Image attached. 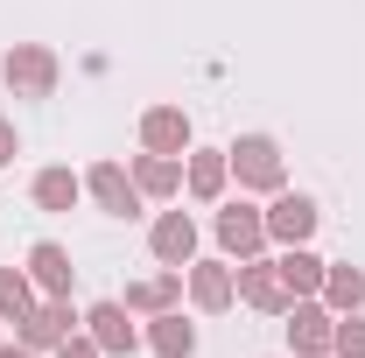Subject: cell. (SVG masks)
Returning a JSON list of instances; mask_svg holds the SVG:
<instances>
[{
  "label": "cell",
  "instance_id": "6da1fadb",
  "mask_svg": "<svg viewBox=\"0 0 365 358\" xmlns=\"http://www.w3.org/2000/svg\"><path fill=\"white\" fill-rule=\"evenodd\" d=\"M0 78H7L14 98H49V91H56V56H49L43 43H14L7 63H0Z\"/></svg>",
  "mask_w": 365,
  "mask_h": 358
},
{
  "label": "cell",
  "instance_id": "7a4b0ae2",
  "mask_svg": "<svg viewBox=\"0 0 365 358\" xmlns=\"http://www.w3.org/2000/svg\"><path fill=\"white\" fill-rule=\"evenodd\" d=\"M225 162H232V176L246 183V190H281V148H274L267 134L232 140V148H225Z\"/></svg>",
  "mask_w": 365,
  "mask_h": 358
},
{
  "label": "cell",
  "instance_id": "3957f363",
  "mask_svg": "<svg viewBox=\"0 0 365 358\" xmlns=\"http://www.w3.org/2000/svg\"><path fill=\"white\" fill-rule=\"evenodd\" d=\"M330 337H337V316L323 310V302H288V344L295 358H330Z\"/></svg>",
  "mask_w": 365,
  "mask_h": 358
},
{
  "label": "cell",
  "instance_id": "277c9868",
  "mask_svg": "<svg viewBox=\"0 0 365 358\" xmlns=\"http://www.w3.org/2000/svg\"><path fill=\"white\" fill-rule=\"evenodd\" d=\"M218 246H225L232 260H253V253L267 246V211H253V204H225V211H218Z\"/></svg>",
  "mask_w": 365,
  "mask_h": 358
},
{
  "label": "cell",
  "instance_id": "5b68a950",
  "mask_svg": "<svg viewBox=\"0 0 365 358\" xmlns=\"http://www.w3.org/2000/svg\"><path fill=\"white\" fill-rule=\"evenodd\" d=\"M71 323H78V316H71V295H49V302H36V310L21 316V344H29V352H56V344L71 337Z\"/></svg>",
  "mask_w": 365,
  "mask_h": 358
},
{
  "label": "cell",
  "instance_id": "8992f818",
  "mask_svg": "<svg viewBox=\"0 0 365 358\" xmlns=\"http://www.w3.org/2000/svg\"><path fill=\"white\" fill-rule=\"evenodd\" d=\"M232 281H239V302H253V310H267V316H281L295 302V295L281 288V267H274V260H239Z\"/></svg>",
  "mask_w": 365,
  "mask_h": 358
},
{
  "label": "cell",
  "instance_id": "52a82bcc",
  "mask_svg": "<svg viewBox=\"0 0 365 358\" xmlns=\"http://www.w3.org/2000/svg\"><path fill=\"white\" fill-rule=\"evenodd\" d=\"M85 190L106 204V211H113V218H134V211H140V183L127 176L120 162H98V169L85 176Z\"/></svg>",
  "mask_w": 365,
  "mask_h": 358
},
{
  "label": "cell",
  "instance_id": "ba28073f",
  "mask_svg": "<svg viewBox=\"0 0 365 358\" xmlns=\"http://www.w3.org/2000/svg\"><path fill=\"white\" fill-rule=\"evenodd\" d=\"M148 246H155V260L190 267V260H197V225H190V211H162L155 232H148Z\"/></svg>",
  "mask_w": 365,
  "mask_h": 358
},
{
  "label": "cell",
  "instance_id": "9c48e42d",
  "mask_svg": "<svg viewBox=\"0 0 365 358\" xmlns=\"http://www.w3.org/2000/svg\"><path fill=\"white\" fill-rule=\"evenodd\" d=\"M140 148H148V155H182V148H190L182 106H148V113H140Z\"/></svg>",
  "mask_w": 365,
  "mask_h": 358
},
{
  "label": "cell",
  "instance_id": "30bf717a",
  "mask_svg": "<svg viewBox=\"0 0 365 358\" xmlns=\"http://www.w3.org/2000/svg\"><path fill=\"white\" fill-rule=\"evenodd\" d=\"M309 232H317V204H309V197H295V190H281V197H274V211H267V239L302 246Z\"/></svg>",
  "mask_w": 365,
  "mask_h": 358
},
{
  "label": "cell",
  "instance_id": "8fae6325",
  "mask_svg": "<svg viewBox=\"0 0 365 358\" xmlns=\"http://www.w3.org/2000/svg\"><path fill=\"white\" fill-rule=\"evenodd\" d=\"M232 295H239V281H232L225 260H190V302L197 310H225Z\"/></svg>",
  "mask_w": 365,
  "mask_h": 358
},
{
  "label": "cell",
  "instance_id": "7c38bea8",
  "mask_svg": "<svg viewBox=\"0 0 365 358\" xmlns=\"http://www.w3.org/2000/svg\"><path fill=\"white\" fill-rule=\"evenodd\" d=\"M85 323H91V344H98V352H134L140 344V330L127 323V302H98Z\"/></svg>",
  "mask_w": 365,
  "mask_h": 358
},
{
  "label": "cell",
  "instance_id": "4fadbf2b",
  "mask_svg": "<svg viewBox=\"0 0 365 358\" xmlns=\"http://www.w3.org/2000/svg\"><path fill=\"white\" fill-rule=\"evenodd\" d=\"M274 267H281V288H288V295L302 302V295H317V288H323V267H330V260H317L309 246H288V253H281Z\"/></svg>",
  "mask_w": 365,
  "mask_h": 358
},
{
  "label": "cell",
  "instance_id": "5bb4252c",
  "mask_svg": "<svg viewBox=\"0 0 365 358\" xmlns=\"http://www.w3.org/2000/svg\"><path fill=\"white\" fill-rule=\"evenodd\" d=\"M29 281H36L43 295H71V253H63L56 239H43V246L29 253Z\"/></svg>",
  "mask_w": 365,
  "mask_h": 358
},
{
  "label": "cell",
  "instance_id": "9a60e30c",
  "mask_svg": "<svg viewBox=\"0 0 365 358\" xmlns=\"http://www.w3.org/2000/svg\"><path fill=\"white\" fill-rule=\"evenodd\" d=\"M148 344H155L162 358H190V352H197V330H190L176 310H162L155 323H148Z\"/></svg>",
  "mask_w": 365,
  "mask_h": 358
},
{
  "label": "cell",
  "instance_id": "2e32d148",
  "mask_svg": "<svg viewBox=\"0 0 365 358\" xmlns=\"http://www.w3.org/2000/svg\"><path fill=\"white\" fill-rule=\"evenodd\" d=\"M176 295H182V267H176V274H155V281H134V288H127V310L162 316L169 302H176Z\"/></svg>",
  "mask_w": 365,
  "mask_h": 358
},
{
  "label": "cell",
  "instance_id": "e0dca14e",
  "mask_svg": "<svg viewBox=\"0 0 365 358\" xmlns=\"http://www.w3.org/2000/svg\"><path fill=\"white\" fill-rule=\"evenodd\" d=\"M134 183H140V197H169V190L182 183V162H176V155H140Z\"/></svg>",
  "mask_w": 365,
  "mask_h": 358
},
{
  "label": "cell",
  "instance_id": "ac0fdd59",
  "mask_svg": "<svg viewBox=\"0 0 365 358\" xmlns=\"http://www.w3.org/2000/svg\"><path fill=\"white\" fill-rule=\"evenodd\" d=\"M225 176H232V162H225V155H190V197L218 204V197H225Z\"/></svg>",
  "mask_w": 365,
  "mask_h": 358
},
{
  "label": "cell",
  "instance_id": "d6986e66",
  "mask_svg": "<svg viewBox=\"0 0 365 358\" xmlns=\"http://www.w3.org/2000/svg\"><path fill=\"white\" fill-rule=\"evenodd\" d=\"M323 295H330V310H337V316H351L365 302V274L359 267H323Z\"/></svg>",
  "mask_w": 365,
  "mask_h": 358
},
{
  "label": "cell",
  "instance_id": "ffe728a7",
  "mask_svg": "<svg viewBox=\"0 0 365 358\" xmlns=\"http://www.w3.org/2000/svg\"><path fill=\"white\" fill-rule=\"evenodd\" d=\"M78 197H85V183L71 176V169H43V176H36V204H43V211H71Z\"/></svg>",
  "mask_w": 365,
  "mask_h": 358
},
{
  "label": "cell",
  "instance_id": "44dd1931",
  "mask_svg": "<svg viewBox=\"0 0 365 358\" xmlns=\"http://www.w3.org/2000/svg\"><path fill=\"white\" fill-rule=\"evenodd\" d=\"M29 310H36V281H29L21 267H0V316H7V323H21Z\"/></svg>",
  "mask_w": 365,
  "mask_h": 358
},
{
  "label": "cell",
  "instance_id": "7402d4cb",
  "mask_svg": "<svg viewBox=\"0 0 365 358\" xmlns=\"http://www.w3.org/2000/svg\"><path fill=\"white\" fill-rule=\"evenodd\" d=\"M330 352H337V358H365V323H359V310L337 316V337H330Z\"/></svg>",
  "mask_w": 365,
  "mask_h": 358
},
{
  "label": "cell",
  "instance_id": "603a6c76",
  "mask_svg": "<svg viewBox=\"0 0 365 358\" xmlns=\"http://www.w3.org/2000/svg\"><path fill=\"white\" fill-rule=\"evenodd\" d=\"M56 358H98V344H91V337H78V330H71V337L56 344Z\"/></svg>",
  "mask_w": 365,
  "mask_h": 358
},
{
  "label": "cell",
  "instance_id": "cb8c5ba5",
  "mask_svg": "<svg viewBox=\"0 0 365 358\" xmlns=\"http://www.w3.org/2000/svg\"><path fill=\"white\" fill-rule=\"evenodd\" d=\"M14 148H21V140H14V120H0V169L14 162Z\"/></svg>",
  "mask_w": 365,
  "mask_h": 358
},
{
  "label": "cell",
  "instance_id": "d4e9b609",
  "mask_svg": "<svg viewBox=\"0 0 365 358\" xmlns=\"http://www.w3.org/2000/svg\"><path fill=\"white\" fill-rule=\"evenodd\" d=\"M0 358H36V352H29V344H0Z\"/></svg>",
  "mask_w": 365,
  "mask_h": 358
},
{
  "label": "cell",
  "instance_id": "484cf974",
  "mask_svg": "<svg viewBox=\"0 0 365 358\" xmlns=\"http://www.w3.org/2000/svg\"><path fill=\"white\" fill-rule=\"evenodd\" d=\"M330 358H337V352H330Z\"/></svg>",
  "mask_w": 365,
  "mask_h": 358
}]
</instances>
